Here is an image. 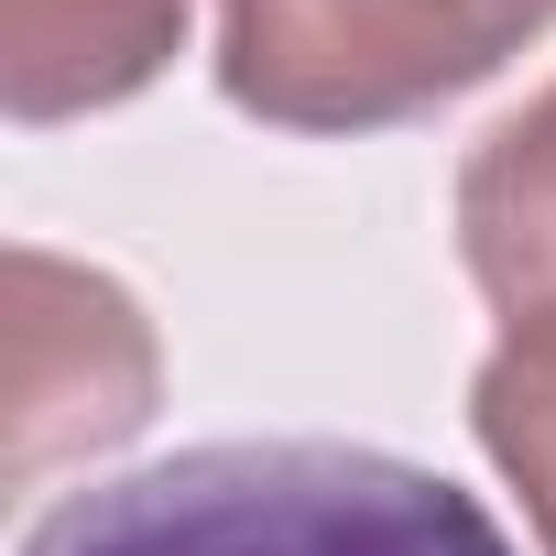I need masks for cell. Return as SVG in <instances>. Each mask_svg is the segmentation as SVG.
<instances>
[{
	"mask_svg": "<svg viewBox=\"0 0 556 556\" xmlns=\"http://www.w3.org/2000/svg\"><path fill=\"white\" fill-rule=\"evenodd\" d=\"M153 317L88 262L12 251V480H45L66 458H99L153 426Z\"/></svg>",
	"mask_w": 556,
	"mask_h": 556,
	"instance_id": "obj_3",
	"label": "cell"
},
{
	"mask_svg": "<svg viewBox=\"0 0 556 556\" xmlns=\"http://www.w3.org/2000/svg\"><path fill=\"white\" fill-rule=\"evenodd\" d=\"M186 45V0H0V99L23 131L153 88Z\"/></svg>",
	"mask_w": 556,
	"mask_h": 556,
	"instance_id": "obj_5",
	"label": "cell"
},
{
	"mask_svg": "<svg viewBox=\"0 0 556 556\" xmlns=\"http://www.w3.org/2000/svg\"><path fill=\"white\" fill-rule=\"evenodd\" d=\"M556 0H218V88L273 131H393L502 77Z\"/></svg>",
	"mask_w": 556,
	"mask_h": 556,
	"instance_id": "obj_2",
	"label": "cell"
},
{
	"mask_svg": "<svg viewBox=\"0 0 556 556\" xmlns=\"http://www.w3.org/2000/svg\"><path fill=\"white\" fill-rule=\"evenodd\" d=\"M23 556H513V534L393 447L240 437L55 502Z\"/></svg>",
	"mask_w": 556,
	"mask_h": 556,
	"instance_id": "obj_1",
	"label": "cell"
},
{
	"mask_svg": "<svg viewBox=\"0 0 556 556\" xmlns=\"http://www.w3.org/2000/svg\"><path fill=\"white\" fill-rule=\"evenodd\" d=\"M458 262L502 339H556V88H534L458 164Z\"/></svg>",
	"mask_w": 556,
	"mask_h": 556,
	"instance_id": "obj_4",
	"label": "cell"
},
{
	"mask_svg": "<svg viewBox=\"0 0 556 556\" xmlns=\"http://www.w3.org/2000/svg\"><path fill=\"white\" fill-rule=\"evenodd\" d=\"M469 426H480V458L523 491L534 545L556 556V339H502L469 382Z\"/></svg>",
	"mask_w": 556,
	"mask_h": 556,
	"instance_id": "obj_6",
	"label": "cell"
}]
</instances>
